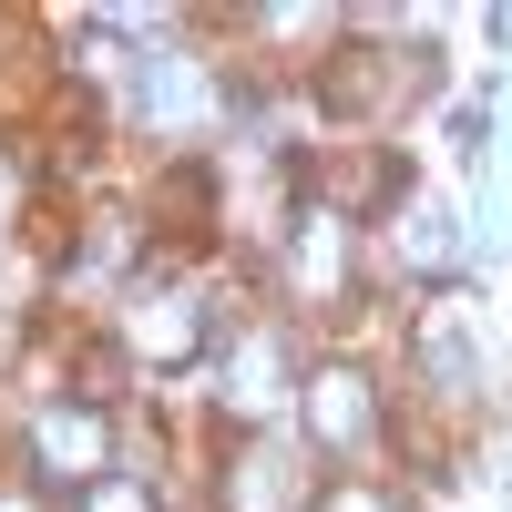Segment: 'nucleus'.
<instances>
[{
  "label": "nucleus",
  "mask_w": 512,
  "mask_h": 512,
  "mask_svg": "<svg viewBox=\"0 0 512 512\" xmlns=\"http://www.w3.org/2000/svg\"><path fill=\"white\" fill-rule=\"evenodd\" d=\"M134 82H144V103H154V123L175 134V123H195L205 113V82L175 62V52H154V62H134Z\"/></svg>",
  "instance_id": "nucleus-6"
},
{
  "label": "nucleus",
  "mask_w": 512,
  "mask_h": 512,
  "mask_svg": "<svg viewBox=\"0 0 512 512\" xmlns=\"http://www.w3.org/2000/svg\"><path fill=\"white\" fill-rule=\"evenodd\" d=\"M318 512H400V502L369 492V482H338V492H318Z\"/></svg>",
  "instance_id": "nucleus-11"
},
{
  "label": "nucleus",
  "mask_w": 512,
  "mask_h": 512,
  "mask_svg": "<svg viewBox=\"0 0 512 512\" xmlns=\"http://www.w3.org/2000/svg\"><path fill=\"white\" fill-rule=\"evenodd\" d=\"M0 512H11V502H0Z\"/></svg>",
  "instance_id": "nucleus-12"
},
{
  "label": "nucleus",
  "mask_w": 512,
  "mask_h": 512,
  "mask_svg": "<svg viewBox=\"0 0 512 512\" xmlns=\"http://www.w3.org/2000/svg\"><path fill=\"white\" fill-rule=\"evenodd\" d=\"M226 379H236V410H267L277 400V379H287V359H277V338H236V349H226Z\"/></svg>",
  "instance_id": "nucleus-7"
},
{
  "label": "nucleus",
  "mask_w": 512,
  "mask_h": 512,
  "mask_svg": "<svg viewBox=\"0 0 512 512\" xmlns=\"http://www.w3.org/2000/svg\"><path fill=\"white\" fill-rule=\"evenodd\" d=\"M82 512H154V492H144L134 472H103L93 492H82Z\"/></svg>",
  "instance_id": "nucleus-10"
},
{
  "label": "nucleus",
  "mask_w": 512,
  "mask_h": 512,
  "mask_svg": "<svg viewBox=\"0 0 512 512\" xmlns=\"http://www.w3.org/2000/svg\"><path fill=\"white\" fill-rule=\"evenodd\" d=\"M287 277L308 287V297H349V216L308 205V216L287 226Z\"/></svg>",
  "instance_id": "nucleus-4"
},
{
  "label": "nucleus",
  "mask_w": 512,
  "mask_h": 512,
  "mask_svg": "<svg viewBox=\"0 0 512 512\" xmlns=\"http://www.w3.org/2000/svg\"><path fill=\"white\" fill-rule=\"evenodd\" d=\"M226 492H236V512H297V482L277 472L267 451H246L236 472H226Z\"/></svg>",
  "instance_id": "nucleus-9"
},
{
  "label": "nucleus",
  "mask_w": 512,
  "mask_h": 512,
  "mask_svg": "<svg viewBox=\"0 0 512 512\" xmlns=\"http://www.w3.org/2000/svg\"><path fill=\"white\" fill-rule=\"evenodd\" d=\"M123 349L154 359V369H185V359L205 349V308H195V297H175V287H154V297L123 308Z\"/></svg>",
  "instance_id": "nucleus-3"
},
{
  "label": "nucleus",
  "mask_w": 512,
  "mask_h": 512,
  "mask_svg": "<svg viewBox=\"0 0 512 512\" xmlns=\"http://www.w3.org/2000/svg\"><path fill=\"white\" fill-rule=\"evenodd\" d=\"M390 82H400V62L390 52H328V113H379L390 103Z\"/></svg>",
  "instance_id": "nucleus-5"
},
{
  "label": "nucleus",
  "mask_w": 512,
  "mask_h": 512,
  "mask_svg": "<svg viewBox=\"0 0 512 512\" xmlns=\"http://www.w3.org/2000/svg\"><path fill=\"white\" fill-rule=\"evenodd\" d=\"M21 451H31V472L52 482V492H93L113 472V420L93 400H41L21 420Z\"/></svg>",
  "instance_id": "nucleus-1"
},
{
  "label": "nucleus",
  "mask_w": 512,
  "mask_h": 512,
  "mask_svg": "<svg viewBox=\"0 0 512 512\" xmlns=\"http://www.w3.org/2000/svg\"><path fill=\"white\" fill-rule=\"evenodd\" d=\"M400 256H410V267H451V256H461L451 205H410V216H400Z\"/></svg>",
  "instance_id": "nucleus-8"
},
{
  "label": "nucleus",
  "mask_w": 512,
  "mask_h": 512,
  "mask_svg": "<svg viewBox=\"0 0 512 512\" xmlns=\"http://www.w3.org/2000/svg\"><path fill=\"white\" fill-rule=\"evenodd\" d=\"M297 420H308V441H318L328 461H349V451H369V431H379V390H369L349 359H328V369L297 379Z\"/></svg>",
  "instance_id": "nucleus-2"
}]
</instances>
